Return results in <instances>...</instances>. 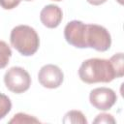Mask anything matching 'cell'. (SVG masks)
Listing matches in <instances>:
<instances>
[{"mask_svg":"<svg viewBox=\"0 0 124 124\" xmlns=\"http://www.w3.org/2000/svg\"><path fill=\"white\" fill-rule=\"evenodd\" d=\"M79 78L88 84L110 82L116 78L114 69L108 59L90 58L83 61L78 69Z\"/></svg>","mask_w":124,"mask_h":124,"instance_id":"cell-1","label":"cell"},{"mask_svg":"<svg viewBox=\"0 0 124 124\" xmlns=\"http://www.w3.org/2000/svg\"><path fill=\"white\" fill-rule=\"evenodd\" d=\"M11 45L24 56H31L39 48L40 39L34 28L28 25H18L13 28L10 35Z\"/></svg>","mask_w":124,"mask_h":124,"instance_id":"cell-2","label":"cell"},{"mask_svg":"<svg viewBox=\"0 0 124 124\" xmlns=\"http://www.w3.org/2000/svg\"><path fill=\"white\" fill-rule=\"evenodd\" d=\"M86 47H91L97 51H106L110 47L111 37L108 31L98 24H86L85 30Z\"/></svg>","mask_w":124,"mask_h":124,"instance_id":"cell-3","label":"cell"},{"mask_svg":"<svg viewBox=\"0 0 124 124\" xmlns=\"http://www.w3.org/2000/svg\"><path fill=\"white\" fill-rule=\"evenodd\" d=\"M6 87L16 94L27 91L31 85V78L27 71L21 67H12L4 75Z\"/></svg>","mask_w":124,"mask_h":124,"instance_id":"cell-4","label":"cell"},{"mask_svg":"<svg viewBox=\"0 0 124 124\" xmlns=\"http://www.w3.org/2000/svg\"><path fill=\"white\" fill-rule=\"evenodd\" d=\"M117 100L115 92L108 87H99L93 89L89 94L90 104L97 109L108 110L109 109Z\"/></svg>","mask_w":124,"mask_h":124,"instance_id":"cell-5","label":"cell"},{"mask_svg":"<svg viewBox=\"0 0 124 124\" xmlns=\"http://www.w3.org/2000/svg\"><path fill=\"white\" fill-rule=\"evenodd\" d=\"M86 24L79 20H72L65 26L64 37L68 44L78 48H86L85 44Z\"/></svg>","mask_w":124,"mask_h":124,"instance_id":"cell-6","label":"cell"},{"mask_svg":"<svg viewBox=\"0 0 124 124\" xmlns=\"http://www.w3.org/2000/svg\"><path fill=\"white\" fill-rule=\"evenodd\" d=\"M38 79L41 85L46 88L53 89L59 87L64 79L63 72L59 67L52 64L45 65L41 68L38 74Z\"/></svg>","mask_w":124,"mask_h":124,"instance_id":"cell-7","label":"cell"},{"mask_svg":"<svg viewBox=\"0 0 124 124\" xmlns=\"http://www.w3.org/2000/svg\"><path fill=\"white\" fill-rule=\"evenodd\" d=\"M63 18L62 10L56 5H46L40 13V19L42 23L47 28L57 27Z\"/></svg>","mask_w":124,"mask_h":124,"instance_id":"cell-8","label":"cell"},{"mask_svg":"<svg viewBox=\"0 0 124 124\" xmlns=\"http://www.w3.org/2000/svg\"><path fill=\"white\" fill-rule=\"evenodd\" d=\"M63 123H81V124H86L87 120L84 117L83 113L79 110H70L68 111L64 118H63Z\"/></svg>","mask_w":124,"mask_h":124,"instance_id":"cell-9","label":"cell"},{"mask_svg":"<svg viewBox=\"0 0 124 124\" xmlns=\"http://www.w3.org/2000/svg\"><path fill=\"white\" fill-rule=\"evenodd\" d=\"M113 69H114V72H115V75H116V78H121L123 77L124 75V70H123V53L122 52H119V53H116L114 54L110 59H109Z\"/></svg>","mask_w":124,"mask_h":124,"instance_id":"cell-10","label":"cell"},{"mask_svg":"<svg viewBox=\"0 0 124 124\" xmlns=\"http://www.w3.org/2000/svg\"><path fill=\"white\" fill-rule=\"evenodd\" d=\"M11 55V47L8 46L6 42L0 41V69H3L8 65Z\"/></svg>","mask_w":124,"mask_h":124,"instance_id":"cell-11","label":"cell"},{"mask_svg":"<svg viewBox=\"0 0 124 124\" xmlns=\"http://www.w3.org/2000/svg\"><path fill=\"white\" fill-rule=\"evenodd\" d=\"M12 123H40V121L32 115H28L23 112H18L14 115V117L9 121Z\"/></svg>","mask_w":124,"mask_h":124,"instance_id":"cell-12","label":"cell"},{"mask_svg":"<svg viewBox=\"0 0 124 124\" xmlns=\"http://www.w3.org/2000/svg\"><path fill=\"white\" fill-rule=\"evenodd\" d=\"M12 103L11 100L4 94L0 93V119L4 118L11 110Z\"/></svg>","mask_w":124,"mask_h":124,"instance_id":"cell-13","label":"cell"},{"mask_svg":"<svg viewBox=\"0 0 124 124\" xmlns=\"http://www.w3.org/2000/svg\"><path fill=\"white\" fill-rule=\"evenodd\" d=\"M94 123H115V119L111 114L101 113L94 119Z\"/></svg>","mask_w":124,"mask_h":124,"instance_id":"cell-14","label":"cell"},{"mask_svg":"<svg viewBox=\"0 0 124 124\" xmlns=\"http://www.w3.org/2000/svg\"><path fill=\"white\" fill-rule=\"evenodd\" d=\"M21 0H0V6L5 10H12L18 6Z\"/></svg>","mask_w":124,"mask_h":124,"instance_id":"cell-15","label":"cell"},{"mask_svg":"<svg viewBox=\"0 0 124 124\" xmlns=\"http://www.w3.org/2000/svg\"><path fill=\"white\" fill-rule=\"evenodd\" d=\"M89 4L91 5H94V6H98V5H101V4H104L105 2H107V0H86Z\"/></svg>","mask_w":124,"mask_h":124,"instance_id":"cell-16","label":"cell"},{"mask_svg":"<svg viewBox=\"0 0 124 124\" xmlns=\"http://www.w3.org/2000/svg\"><path fill=\"white\" fill-rule=\"evenodd\" d=\"M117 1H118V2H119V3H120V4H121V5H122V4H123V0H117Z\"/></svg>","mask_w":124,"mask_h":124,"instance_id":"cell-17","label":"cell"},{"mask_svg":"<svg viewBox=\"0 0 124 124\" xmlns=\"http://www.w3.org/2000/svg\"><path fill=\"white\" fill-rule=\"evenodd\" d=\"M52 1H56V2H59V1H62V0H52Z\"/></svg>","mask_w":124,"mask_h":124,"instance_id":"cell-18","label":"cell"},{"mask_svg":"<svg viewBox=\"0 0 124 124\" xmlns=\"http://www.w3.org/2000/svg\"><path fill=\"white\" fill-rule=\"evenodd\" d=\"M24 1H33V0H24Z\"/></svg>","mask_w":124,"mask_h":124,"instance_id":"cell-19","label":"cell"}]
</instances>
